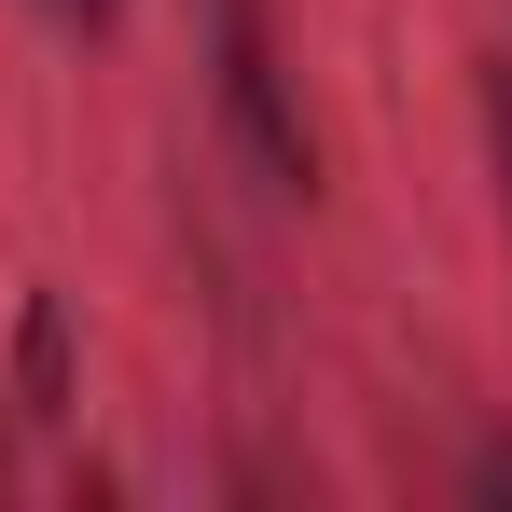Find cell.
Masks as SVG:
<instances>
[{"instance_id":"obj_1","label":"cell","mask_w":512,"mask_h":512,"mask_svg":"<svg viewBox=\"0 0 512 512\" xmlns=\"http://www.w3.org/2000/svg\"><path fill=\"white\" fill-rule=\"evenodd\" d=\"M194 42H208V111L250 153V180L263 194H319V125H305V70L277 42V0H194Z\"/></svg>"},{"instance_id":"obj_4","label":"cell","mask_w":512,"mask_h":512,"mask_svg":"<svg viewBox=\"0 0 512 512\" xmlns=\"http://www.w3.org/2000/svg\"><path fill=\"white\" fill-rule=\"evenodd\" d=\"M471 499H512V443H485V457H471Z\"/></svg>"},{"instance_id":"obj_3","label":"cell","mask_w":512,"mask_h":512,"mask_svg":"<svg viewBox=\"0 0 512 512\" xmlns=\"http://www.w3.org/2000/svg\"><path fill=\"white\" fill-rule=\"evenodd\" d=\"M485 153H499V194H512V56L485 70Z\"/></svg>"},{"instance_id":"obj_2","label":"cell","mask_w":512,"mask_h":512,"mask_svg":"<svg viewBox=\"0 0 512 512\" xmlns=\"http://www.w3.org/2000/svg\"><path fill=\"white\" fill-rule=\"evenodd\" d=\"M14 388H28V416L70 402V305L56 291H28V319H14Z\"/></svg>"},{"instance_id":"obj_5","label":"cell","mask_w":512,"mask_h":512,"mask_svg":"<svg viewBox=\"0 0 512 512\" xmlns=\"http://www.w3.org/2000/svg\"><path fill=\"white\" fill-rule=\"evenodd\" d=\"M42 14H56V28H111L125 0H42Z\"/></svg>"}]
</instances>
